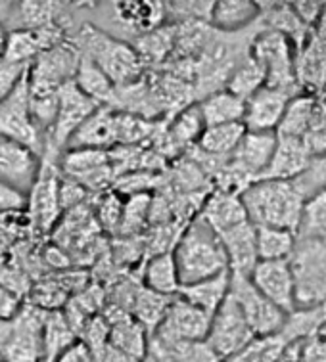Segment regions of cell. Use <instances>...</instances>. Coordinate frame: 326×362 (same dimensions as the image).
Here are the masks:
<instances>
[{"instance_id":"6da1fadb","label":"cell","mask_w":326,"mask_h":362,"mask_svg":"<svg viewBox=\"0 0 326 362\" xmlns=\"http://www.w3.org/2000/svg\"><path fill=\"white\" fill-rule=\"evenodd\" d=\"M253 226H276L298 234L307 199L293 180H255L240 194Z\"/></svg>"},{"instance_id":"7a4b0ae2","label":"cell","mask_w":326,"mask_h":362,"mask_svg":"<svg viewBox=\"0 0 326 362\" xmlns=\"http://www.w3.org/2000/svg\"><path fill=\"white\" fill-rule=\"evenodd\" d=\"M180 286L200 282L228 270L226 253L217 232L198 215L187 224L173 250Z\"/></svg>"},{"instance_id":"3957f363","label":"cell","mask_w":326,"mask_h":362,"mask_svg":"<svg viewBox=\"0 0 326 362\" xmlns=\"http://www.w3.org/2000/svg\"><path fill=\"white\" fill-rule=\"evenodd\" d=\"M75 47L79 48L81 56H85L113 83V86L131 85L139 79L144 62L139 52L125 40H120L112 35L104 33L98 27L83 25L77 35Z\"/></svg>"},{"instance_id":"277c9868","label":"cell","mask_w":326,"mask_h":362,"mask_svg":"<svg viewBox=\"0 0 326 362\" xmlns=\"http://www.w3.org/2000/svg\"><path fill=\"white\" fill-rule=\"evenodd\" d=\"M288 264L296 288V309L326 305V244L298 236Z\"/></svg>"},{"instance_id":"5b68a950","label":"cell","mask_w":326,"mask_h":362,"mask_svg":"<svg viewBox=\"0 0 326 362\" xmlns=\"http://www.w3.org/2000/svg\"><path fill=\"white\" fill-rule=\"evenodd\" d=\"M250 54L265 69V86L301 94V88L296 79L293 42L288 37L273 29H263L250 42Z\"/></svg>"},{"instance_id":"8992f818","label":"cell","mask_w":326,"mask_h":362,"mask_svg":"<svg viewBox=\"0 0 326 362\" xmlns=\"http://www.w3.org/2000/svg\"><path fill=\"white\" fill-rule=\"evenodd\" d=\"M0 136L27 146L37 156L45 153L47 139L39 131V127L35 125V119L31 115V90L27 73L20 81V85L13 88V93L0 102Z\"/></svg>"},{"instance_id":"52a82bcc","label":"cell","mask_w":326,"mask_h":362,"mask_svg":"<svg viewBox=\"0 0 326 362\" xmlns=\"http://www.w3.org/2000/svg\"><path fill=\"white\" fill-rule=\"evenodd\" d=\"M79 59V48L71 40H64L39 54L27 71L31 94H58L62 86L74 81Z\"/></svg>"},{"instance_id":"ba28073f","label":"cell","mask_w":326,"mask_h":362,"mask_svg":"<svg viewBox=\"0 0 326 362\" xmlns=\"http://www.w3.org/2000/svg\"><path fill=\"white\" fill-rule=\"evenodd\" d=\"M228 296L233 297L236 305L246 318L248 326L252 328L253 336L265 337L280 334V329L286 322V315L274 307L263 293H261L252 280L242 274L231 272V290Z\"/></svg>"},{"instance_id":"9c48e42d","label":"cell","mask_w":326,"mask_h":362,"mask_svg":"<svg viewBox=\"0 0 326 362\" xmlns=\"http://www.w3.org/2000/svg\"><path fill=\"white\" fill-rule=\"evenodd\" d=\"M253 339H255V336H253L252 328L248 326L240 307L233 297L226 296L225 301L211 316L206 343L223 362L238 355L240 351L250 345Z\"/></svg>"},{"instance_id":"30bf717a","label":"cell","mask_w":326,"mask_h":362,"mask_svg":"<svg viewBox=\"0 0 326 362\" xmlns=\"http://www.w3.org/2000/svg\"><path fill=\"white\" fill-rule=\"evenodd\" d=\"M100 105L94 100L81 93L74 81H69L58 90V113L54 119L52 131L48 134V142L45 152L56 153L64 150L74 136V132L79 129Z\"/></svg>"},{"instance_id":"8fae6325","label":"cell","mask_w":326,"mask_h":362,"mask_svg":"<svg viewBox=\"0 0 326 362\" xmlns=\"http://www.w3.org/2000/svg\"><path fill=\"white\" fill-rule=\"evenodd\" d=\"M211 316L175 296L150 336L161 341H204L209 332Z\"/></svg>"},{"instance_id":"7c38bea8","label":"cell","mask_w":326,"mask_h":362,"mask_svg":"<svg viewBox=\"0 0 326 362\" xmlns=\"http://www.w3.org/2000/svg\"><path fill=\"white\" fill-rule=\"evenodd\" d=\"M248 278L284 315L296 310V288L288 261H260Z\"/></svg>"},{"instance_id":"4fadbf2b","label":"cell","mask_w":326,"mask_h":362,"mask_svg":"<svg viewBox=\"0 0 326 362\" xmlns=\"http://www.w3.org/2000/svg\"><path fill=\"white\" fill-rule=\"evenodd\" d=\"M40 171V156L16 140L0 136V178L29 196Z\"/></svg>"},{"instance_id":"5bb4252c","label":"cell","mask_w":326,"mask_h":362,"mask_svg":"<svg viewBox=\"0 0 326 362\" xmlns=\"http://www.w3.org/2000/svg\"><path fill=\"white\" fill-rule=\"evenodd\" d=\"M293 96H298V94L263 86L261 90H257L246 100V110H244V119H242L246 131L276 132Z\"/></svg>"},{"instance_id":"9a60e30c","label":"cell","mask_w":326,"mask_h":362,"mask_svg":"<svg viewBox=\"0 0 326 362\" xmlns=\"http://www.w3.org/2000/svg\"><path fill=\"white\" fill-rule=\"evenodd\" d=\"M64 40H66V29L58 25L40 27V29H12L8 33L2 62L29 66L39 54L50 50Z\"/></svg>"},{"instance_id":"2e32d148","label":"cell","mask_w":326,"mask_h":362,"mask_svg":"<svg viewBox=\"0 0 326 362\" xmlns=\"http://www.w3.org/2000/svg\"><path fill=\"white\" fill-rule=\"evenodd\" d=\"M48 159H40V171L35 182L33 190L27 196V205H31V218L39 224L40 230H48L56 221L60 207V180L54 169V156Z\"/></svg>"},{"instance_id":"e0dca14e","label":"cell","mask_w":326,"mask_h":362,"mask_svg":"<svg viewBox=\"0 0 326 362\" xmlns=\"http://www.w3.org/2000/svg\"><path fill=\"white\" fill-rule=\"evenodd\" d=\"M113 20L136 37L152 33L167 20V2L160 0H120L110 4Z\"/></svg>"},{"instance_id":"ac0fdd59","label":"cell","mask_w":326,"mask_h":362,"mask_svg":"<svg viewBox=\"0 0 326 362\" xmlns=\"http://www.w3.org/2000/svg\"><path fill=\"white\" fill-rule=\"evenodd\" d=\"M106 318L110 332H107V341L112 343L115 349H120L123 355L133 358L134 362H144L148 351V329L134 318L131 313L120 310Z\"/></svg>"},{"instance_id":"d6986e66","label":"cell","mask_w":326,"mask_h":362,"mask_svg":"<svg viewBox=\"0 0 326 362\" xmlns=\"http://www.w3.org/2000/svg\"><path fill=\"white\" fill-rule=\"evenodd\" d=\"M226 253L228 270L233 274L250 276L253 267L260 263L257 245H255V226L250 221L238 224L234 228L217 234Z\"/></svg>"},{"instance_id":"ffe728a7","label":"cell","mask_w":326,"mask_h":362,"mask_svg":"<svg viewBox=\"0 0 326 362\" xmlns=\"http://www.w3.org/2000/svg\"><path fill=\"white\" fill-rule=\"evenodd\" d=\"M313 161V156L309 152L305 142L300 139H286L276 136V148H274L273 159L263 173V178L273 180H296L307 171V167Z\"/></svg>"},{"instance_id":"44dd1931","label":"cell","mask_w":326,"mask_h":362,"mask_svg":"<svg viewBox=\"0 0 326 362\" xmlns=\"http://www.w3.org/2000/svg\"><path fill=\"white\" fill-rule=\"evenodd\" d=\"M115 144H117V127H115V110L112 105H100L67 142L69 150L93 148L106 152L107 148Z\"/></svg>"},{"instance_id":"7402d4cb","label":"cell","mask_w":326,"mask_h":362,"mask_svg":"<svg viewBox=\"0 0 326 362\" xmlns=\"http://www.w3.org/2000/svg\"><path fill=\"white\" fill-rule=\"evenodd\" d=\"M200 217L206 221L217 234L234 228L238 224L246 223L248 215L240 194L228 190H217L204 202Z\"/></svg>"},{"instance_id":"603a6c76","label":"cell","mask_w":326,"mask_h":362,"mask_svg":"<svg viewBox=\"0 0 326 362\" xmlns=\"http://www.w3.org/2000/svg\"><path fill=\"white\" fill-rule=\"evenodd\" d=\"M260 18V6L253 0H219L214 2L209 25L219 33H238L252 27Z\"/></svg>"},{"instance_id":"cb8c5ba5","label":"cell","mask_w":326,"mask_h":362,"mask_svg":"<svg viewBox=\"0 0 326 362\" xmlns=\"http://www.w3.org/2000/svg\"><path fill=\"white\" fill-rule=\"evenodd\" d=\"M228 290H231V270L221 272L217 276L200 280V282L180 286L177 296L182 297L185 301L198 307L207 315H214L215 310L221 307V303L226 299Z\"/></svg>"},{"instance_id":"d4e9b609","label":"cell","mask_w":326,"mask_h":362,"mask_svg":"<svg viewBox=\"0 0 326 362\" xmlns=\"http://www.w3.org/2000/svg\"><path fill=\"white\" fill-rule=\"evenodd\" d=\"M200 115L206 127L231 125V123H242L244 110H246V100L234 96L226 88L215 90L202 98L198 104Z\"/></svg>"},{"instance_id":"484cf974","label":"cell","mask_w":326,"mask_h":362,"mask_svg":"<svg viewBox=\"0 0 326 362\" xmlns=\"http://www.w3.org/2000/svg\"><path fill=\"white\" fill-rule=\"evenodd\" d=\"M319 112V100L311 94H298L290 100L284 117L276 129V136L286 139H305L309 129L313 127L315 117Z\"/></svg>"},{"instance_id":"4316f807","label":"cell","mask_w":326,"mask_h":362,"mask_svg":"<svg viewBox=\"0 0 326 362\" xmlns=\"http://www.w3.org/2000/svg\"><path fill=\"white\" fill-rule=\"evenodd\" d=\"M144 288L158 296L163 297H175L180 290L179 270L175 264L173 251H161L156 253L150 261H148L146 269H144V276H142Z\"/></svg>"},{"instance_id":"83f0119b","label":"cell","mask_w":326,"mask_h":362,"mask_svg":"<svg viewBox=\"0 0 326 362\" xmlns=\"http://www.w3.org/2000/svg\"><path fill=\"white\" fill-rule=\"evenodd\" d=\"M74 83L81 93L98 105H112L115 100V86L112 81L107 79L100 67L85 56H81Z\"/></svg>"},{"instance_id":"f1b7e54d","label":"cell","mask_w":326,"mask_h":362,"mask_svg":"<svg viewBox=\"0 0 326 362\" xmlns=\"http://www.w3.org/2000/svg\"><path fill=\"white\" fill-rule=\"evenodd\" d=\"M244 134H246L244 123L206 127L196 146H198L202 156L214 159H228Z\"/></svg>"},{"instance_id":"f546056e","label":"cell","mask_w":326,"mask_h":362,"mask_svg":"<svg viewBox=\"0 0 326 362\" xmlns=\"http://www.w3.org/2000/svg\"><path fill=\"white\" fill-rule=\"evenodd\" d=\"M16 20L20 18L18 29H40V27H64L62 21L66 18L67 4L62 2H18L10 6ZM66 29V27H64Z\"/></svg>"},{"instance_id":"4dcf8cb0","label":"cell","mask_w":326,"mask_h":362,"mask_svg":"<svg viewBox=\"0 0 326 362\" xmlns=\"http://www.w3.org/2000/svg\"><path fill=\"white\" fill-rule=\"evenodd\" d=\"M326 322V305L319 307H303L286 315V322L280 329V336L288 343L303 341L309 337L319 336Z\"/></svg>"},{"instance_id":"1f68e13d","label":"cell","mask_w":326,"mask_h":362,"mask_svg":"<svg viewBox=\"0 0 326 362\" xmlns=\"http://www.w3.org/2000/svg\"><path fill=\"white\" fill-rule=\"evenodd\" d=\"M267 83L265 69L257 59L253 58L252 54L248 52L244 58L240 59L236 67L231 73V77L226 81L225 88L234 96L242 100H248L250 96L261 90Z\"/></svg>"},{"instance_id":"d6a6232c","label":"cell","mask_w":326,"mask_h":362,"mask_svg":"<svg viewBox=\"0 0 326 362\" xmlns=\"http://www.w3.org/2000/svg\"><path fill=\"white\" fill-rule=\"evenodd\" d=\"M296 232L276 226H255V245L260 261H288L296 245Z\"/></svg>"},{"instance_id":"836d02e7","label":"cell","mask_w":326,"mask_h":362,"mask_svg":"<svg viewBox=\"0 0 326 362\" xmlns=\"http://www.w3.org/2000/svg\"><path fill=\"white\" fill-rule=\"evenodd\" d=\"M77 339L75 329L71 328V324L67 322V318L64 313H48L45 318V326H42V353L45 358L54 362V358L60 355L62 351L66 349L67 345Z\"/></svg>"},{"instance_id":"e575fe53","label":"cell","mask_w":326,"mask_h":362,"mask_svg":"<svg viewBox=\"0 0 326 362\" xmlns=\"http://www.w3.org/2000/svg\"><path fill=\"white\" fill-rule=\"evenodd\" d=\"M296 236L313 238L326 244V190L317 192L305 202L300 228Z\"/></svg>"},{"instance_id":"d590c367","label":"cell","mask_w":326,"mask_h":362,"mask_svg":"<svg viewBox=\"0 0 326 362\" xmlns=\"http://www.w3.org/2000/svg\"><path fill=\"white\" fill-rule=\"evenodd\" d=\"M288 341L280 334L265 337H255L250 345L234 355L233 362H279L282 351L286 349Z\"/></svg>"},{"instance_id":"8d00e7d4","label":"cell","mask_w":326,"mask_h":362,"mask_svg":"<svg viewBox=\"0 0 326 362\" xmlns=\"http://www.w3.org/2000/svg\"><path fill=\"white\" fill-rule=\"evenodd\" d=\"M173 297H163L153 293L150 290L139 291L134 297V313L133 316L139 320L146 329H156V326L160 324L161 316L165 315V309L171 303Z\"/></svg>"},{"instance_id":"74e56055","label":"cell","mask_w":326,"mask_h":362,"mask_svg":"<svg viewBox=\"0 0 326 362\" xmlns=\"http://www.w3.org/2000/svg\"><path fill=\"white\" fill-rule=\"evenodd\" d=\"M206 125L200 115L198 104L187 105L171 123V139L180 146L198 144Z\"/></svg>"},{"instance_id":"f35d334b","label":"cell","mask_w":326,"mask_h":362,"mask_svg":"<svg viewBox=\"0 0 326 362\" xmlns=\"http://www.w3.org/2000/svg\"><path fill=\"white\" fill-rule=\"evenodd\" d=\"M175 29L173 27H163L156 29L152 33L139 37L134 50L139 52L140 59H150V62H160L173 50Z\"/></svg>"},{"instance_id":"ab89813d","label":"cell","mask_w":326,"mask_h":362,"mask_svg":"<svg viewBox=\"0 0 326 362\" xmlns=\"http://www.w3.org/2000/svg\"><path fill=\"white\" fill-rule=\"evenodd\" d=\"M150 209H152V205H150L148 194L144 192L133 194L129 202L123 205V218H121L123 230H139L150 215Z\"/></svg>"},{"instance_id":"60d3db41","label":"cell","mask_w":326,"mask_h":362,"mask_svg":"<svg viewBox=\"0 0 326 362\" xmlns=\"http://www.w3.org/2000/svg\"><path fill=\"white\" fill-rule=\"evenodd\" d=\"M123 202L120 199L117 194H110L100 199L98 204V221L106 228V230H115L117 226H121V218H123Z\"/></svg>"},{"instance_id":"b9f144b4","label":"cell","mask_w":326,"mask_h":362,"mask_svg":"<svg viewBox=\"0 0 326 362\" xmlns=\"http://www.w3.org/2000/svg\"><path fill=\"white\" fill-rule=\"evenodd\" d=\"M29 66L25 64H12L0 59V102L6 100L13 93V88L20 85V81L25 77Z\"/></svg>"},{"instance_id":"7bdbcfd3","label":"cell","mask_w":326,"mask_h":362,"mask_svg":"<svg viewBox=\"0 0 326 362\" xmlns=\"http://www.w3.org/2000/svg\"><path fill=\"white\" fill-rule=\"evenodd\" d=\"M27 196L18 188H13L0 178V215H10L18 213L27 207Z\"/></svg>"},{"instance_id":"ee69618b","label":"cell","mask_w":326,"mask_h":362,"mask_svg":"<svg viewBox=\"0 0 326 362\" xmlns=\"http://www.w3.org/2000/svg\"><path fill=\"white\" fill-rule=\"evenodd\" d=\"M298 362H326V339L313 336L298 341Z\"/></svg>"},{"instance_id":"f6af8a7d","label":"cell","mask_w":326,"mask_h":362,"mask_svg":"<svg viewBox=\"0 0 326 362\" xmlns=\"http://www.w3.org/2000/svg\"><path fill=\"white\" fill-rule=\"evenodd\" d=\"M21 309H23L21 307V297L0 282V322L13 320L16 316L20 315Z\"/></svg>"},{"instance_id":"bcb514c9","label":"cell","mask_w":326,"mask_h":362,"mask_svg":"<svg viewBox=\"0 0 326 362\" xmlns=\"http://www.w3.org/2000/svg\"><path fill=\"white\" fill-rule=\"evenodd\" d=\"M54 362H94V358L87 343L77 337L71 345H67L66 349L54 358Z\"/></svg>"},{"instance_id":"7dc6e473","label":"cell","mask_w":326,"mask_h":362,"mask_svg":"<svg viewBox=\"0 0 326 362\" xmlns=\"http://www.w3.org/2000/svg\"><path fill=\"white\" fill-rule=\"evenodd\" d=\"M91 353H93L94 362H134L133 358L123 355L120 349H115L110 341L94 347V349H91Z\"/></svg>"},{"instance_id":"c3c4849f","label":"cell","mask_w":326,"mask_h":362,"mask_svg":"<svg viewBox=\"0 0 326 362\" xmlns=\"http://www.w3.org/2000/svg\"><path fill=\"white\" fill-rule=\"evenodd\" d=\"M6 40H8L6 25L0 21V59H2V54H4V48H6Z\"/></svg>"},{"instance_id":"681fc988","label":"cell","mask_w":326,"mask_h":362,"mask_svg":"<svg viewBox=\"0 0 326 362\" xmlns=\"http://www.w3.org/2000/svg\"><path fill=\"white\" fill-rule=\"evenodd\" d=\"M319 336H320V337H325V339H326V322H325V326H322V329H320Z\"/></svg>"},{"instance_id":"f907efd6","label":"cell","mask_w":326,"mask_h":362,"mask_svg":"<svg viewBox=\"0 0 326 362\" xmlns=\"http://www.w3.org/2000/svg\"><path fill=\"white\" fill-rule=\"evenodd\" d=\"M150 362H169V361H150Z\"/></svg>"},{"instance_id":"816d5d0a","label":"cell","mask_w":326,"mask_h":362,"mask_svg":"<svg viewBox=\"0 0 326 362\" xmlns=\"http://www.w3.org/2000/svg\"><path fill=\"white\" fill-rule=\"evenodd\" d=\"M39 362H50V361H47V358H42V361H39Z\"/></svg>"},{"instance_id":"f5cc1de1","label":"cell","mask_w":326,"mask_h":362,"mask_svg":"<svg viewBox=\"0 0 326 362\" xmlns=\"http://www.w3.org/2000/svg\"><path fill=\"white\" fill-rule=\"evenodd\" d=\"M0 362H2V353H0Z\"/></svg>"}]
</instances>
